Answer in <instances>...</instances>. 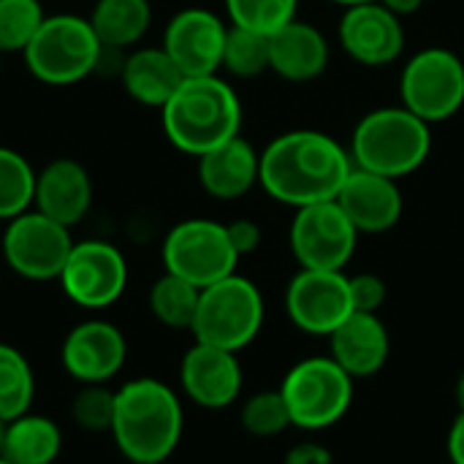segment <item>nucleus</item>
Returning a JSON list of instances; mask_svg holds the SVG:
<instances>
[{"label": "nucleus", "mask_w": 464, "mask_h": 464, "mask_svg": "<svg viewBox=\"0 0 464 464\" xmlns=\"http://www.w3.org/2000/svg\"><path fill=\"white\" fill-rule=\"evenodd\" d=\"M351 171L348 147L313 128L285 130L261 150V188L294 209L334 201Z\"/></svg>", "instance_id": "obj_1"}, {"label": "nucleus", "mask_w": 464, "mask_h": 464, "mask_svg": "<svg viewBox=\"0 0 464 464\" xmlns=\"http://www.w3.org/2000/svg\"><path fill=\"white\" fill-rule=\"evenodd\" d=\"M185 411L179 394L158 378H136L117 389L111 440L133 464H163L179 446Z\"/></svg>", "instance_id": "obj_2"}, {"label": "nucleus", "mask_w": 464, "mask_h": 464, "mask_svg": "<svg viewBox=\"0 0 464 464\" xmlns=\"http://www.w3.org/2000/svg\"><path fill=\"white\" fill-rule=\"evenodd\" d=\"M160 122L166 139L179 152L201 158L242 133V101L218 73L185 76L160 109Z\"/></svg>", "instance_id": "obj_3"}, {"label": "nucleus", "mask_w": 464, "mask_h": 464, "mask_svg": "<svg viewBox=\"0 0 464 464\" xmlns=\"http://www.w3.org/2000/svg\"><path fill=\"white\" fill-rule=\"evenodd\" d=\"M348 152L356 169L405 179L427 163L432 152V125L402 103L381 106L356 122Z\"/></svg>", "instance_id": "obj_4"}, {"label": "nucleus", "mask_w": 464, "mask_h": 464, "mask_svg": "<svg viewBox=\"0 0 464 464\" xmlns=\"http://www.w3.org/2000/svg\"><path fill=\"white\" fill-rule=\"evenodd\" d=\"M103 44L87 16L52 14L44 19L27 49L22 52L27 71L52 87H68L98 71Z\"/></svg>", "instance_id": "obj_5"}, {"label": "nucleus", "mask_w": 464, "mask_h": 464, "mask_svg": "<svg viewBox=\"0 0 464 464\" xmlns=\"http://www.w3.org/2000/svg\"><path fill=\"white\" fill-rule=\"evenodd\" d=\"M264 318H266V307L258 285L234 272L201 288V299L190 332L196 343L239 353L256 343V337L264 329Z\"/></svg>", "instance_id": "obj_6"}, {"label": "nucleus", "mask_w": 464, "mask_h": 464, "mask_svg": "<svg viewBox=\"0 0 464 464\" xmlns=\"http://www.w3.org/2000/svg\"><path fill=\"white\" fill-rule=\"evenodd\" d=\"M280 394L296 430L324 432L348 416L356 381L332 356H307L285 372Z\"/></svg>", "instance_id": "obj_7"}, {"label": "nucleus", "mask_w": 464, "mask_h": 464, "mask_svg": "<svg viewBox=\"0 0 464 464\" xmlns=\"http://www.w3.org/2000/svg\"><path fill=\"white\" fill-rule=\"evenodd\" d=\"M400 101L424 122H446L464 109V60L446 46L416 52L400 73Z\"/></svg>", "instance_id": "obj_8"}, {"label": "nucleus", "mask_w": 464, "mask_h": 464, "mask_svg": "<svg viewBox=\"0 0 464 464\" xmlns=\"http://www.w3.org/2000/svg\"><path fill=\"white\" fill-rule=\"evenodd\" d=\"M163 269L193 283L196 288H207L237 272L239 256L228 239L226 223L190 218L177 223L163 239Z\"/></svg>", "instance_id": "obj_9"}, {"label": "nucleus", "mask_w": 464, "mask_h": 464, "mask_svg": "<svg viewBox=\"0 0 464 464\" xmlns=\"http://www.w3.org/2000/svg\"><path fill=\"white\" fill-rule=\"evenodd\" d=\"M73 245L68 226L27 209L11 218L3 231V261L24 280L49 283L60 280Z\"/></svg>", "instance_id": "obj_10"}, {"label": "nucleus", "mask_w": 464, "mask_h": 464, "mask_svg": "<svg viewBox=\"0 0 464 464\" xmlns=\"http://www.w3.org/2000/svg\"><path fill=\"white\" fill-rule=\"evenodd\" d=\"M359 231L340 209L337 201H321L302 209H294L288 242L299 269L318 272H345L351 264Z\"/></svg>", "instance_id": "obj_11"}, {"label": "nucleus", "mask_w": 464, "mask_h": 464, "mask_svg": "<svg viewBox=\"0 0 464 464\" xmlns=\"http://www.w3.org/2000/svg\"><path fill=\"white\" fill-rule=\"evenodd\" d=\"M60 285L73 304L84 310H106L125 294L128 261L111 242H76L60 275Z\"/></svg>", "instance_id": "obj_12"}, {"label": "nucleus", "mask_w": 464, "mask_h": 464, "mask_svg": "<svg viewBox=\"0 0 464 464\" xmlns=\"http://www.w3.org/2000/svg\"><path fill=\"white\" fill-rule=\"evenodd\" d=\"M353 313L345 272L299 269L285 288L288 321L313 337H329Z\"/></svg>", "instance_id": "obj_13"}, {"label": "nucleus", "mask_w": 464, "mask_h": 464, "mask_svg": "<svg viewBox=\"0 0 464 464\" xmlns=\"http://www.w3.org/2000/svg\"><path fill=\"white\" fill-rule=\"evenodd\" d=\"M228 24L209 8H182L163 30V49L185 76H212L223 65Z\"/></svg>", "instance_id": "obj_14"}, {"label": "nucleus", "mask_w": 464, "mask_h": 464, "mask_svg": "<svg viewBox=\"0 0 464 464\" xmlns=\"http://www.w3.org/2000/svg\"><path fill=\"white\" fill-rule=\"evenodd\" d=\"M337 38L343 52L367 68L392 65L405 49V24L381 0L348 5L343 11Z\"/></svg>", "instance_id": "obj_15"}, {"label": "nucleus", "mask_w": 464, "mask_h": 464, "mask_svg": "<svg viewBox=\"0 0 464 464\" xmlns=\"http://www.w3.org/2000/svg\"><path fill=\"white\" fill-rule=\"evenodd\" d=\"M128 359V343L125 334L101 318H90L76 324L60 348V362L65 372L84 383H109L120 375Z\"/></svg>", "instance_id": "obj_16"}, {"label": "nucleus", "mask_w": 464, "mask_h": 464, "mask_svg": "<svg viewBox=\"0 0 464 464\" xmlns=\"http://www.w3.org/2000/svg\"><path fill=\"white\" fill-rule=\"evenodd\" d=\"M185 397L204 411H226L242 397L245 372L234 351L193 343L179 364Z\"/></svg>", "instance_id": "obj_17"}, {"label": "nucleus", "mask_w": 464, "mask_h": 464, "mask_svg": "<svg viewBox=\"0 0 464 464\" xmlns=\"http://www.w3.org/2000/svg\"><path fill=\"white\" fill-rule=\"evenodd\" d=\"M334 201L340 204V209L348 215V220L359 234H386L402 220L405 212V196L400 179L372 174L356 166L348 174Z\"/></svg>", "instance_id": "obj_18"}, {"label": "nucleus", "mask_w": 464, "mask_h": 464, "mask_svg": "<svg viewBox=\"0 0 464 464\" xmlns=\"http://www.w3.org/2000/svg\"><path fill=\"white\" fill-rule=\"evenodd\" d=\"M392 353V337L378 313H351L329 334V356L353 378L378 375Z\"/></svg>", "instance_id": "obj_19"}, {"label": "nucleus", "mask_w": 464, "mask_h": 464, "mask_svg": "<svg viewBox=\"0 0 464 464\" xmlns=\"http://www.w3.org/2000/svg\"><path fill=\"white\" fill-rule=\"evenodd\" d=\"M33 207L46 218L73 228L92 207L90 171L73 158H57L35 174Z\"/></svg>", "instance_id": "obj_20"}, {"label": "nucleus", "mask_w": 464, "mask_h": 464, "mask_svg": "<svg viewBox=\"0 0 464 464\" xmlns=\"http://www.w3.org/2000/svg\"><path fill=\"white\" fill-rule=\"evenodd\" d=\"M196 160L204 193L218 201H237L261 185V152L242 133Z\"/></svg>", "instance_id": "obj_21"}, {"label": "nucleus", "mask_w": 464, "mask_h": 464, "mask_svg": "<svg viewBox=\"0 0 464 464\" xmlns=\"http://www.w3.org/2000/svg\"><path fill=\"white\" fill-rule=\"evenodd\" d=\"M329 38L315 24L302 22L299 16L269 35L272 73H277L285 82H315L329 68Z\"/></svg>", "instance_id": "obj_22"}, {"label": "nucleus", "mask_w": 464, "mask_h": 464, "mask_svg": "<svg viewBox=\"0 0 464 464\" xmlns=\"http://www.w3.org/2000/svg\"><path fill=\"white\" fill-rule=\"evenodd\" d=\"M120 79L125 92L136 103L150 109H163L185 82V73L163 46H136L125 54Z\"/></svg>", "instance_id": "obj_23"}, {"label": "nucleus", "mask_w": 464, "mask_h": 464, "mask_svg": "<svg viewBox=\"0 0 464 464\" xmlns=\"http://www.w3.org/2000/svg\"><path fill=\"white\" fill-rule=\"evenodd\" d=\"M87 19L103 46L130 52L150 30L152 5L150 0H98Z\"/></svg>", "instance_id": "obj_24"}, {"label": "nucleus", "mask_w": 464, "mask_h": 464, "mask_svg": "<svg viewBox=\"0 0 464 464\" xmlns=\"http://www.w3.org/2000/svg\"><path fill=\"white\" fill-rule=\"evenodd\" d=\"M63 451V432L49 416L24 413L5 427L3 457L8 464H54Z\"/></svg>", "instance_id": "obj_25"}, {"label": "nucleus", "mask_w": 464, "mask_h": 464, "mask_svg": "<svg viewBox=\"0 0 464 464\" xmlns=\"http://www.w3.org/2000/svg\"><path fill=\"white\" fill-rule=\"evenodd\" d=\"M198 299H201V288H196L193 283H188L171 272H163L150 288V310H152L155 321L169 329L190 332L193 321H196Z\"/></svg>", "instance_id": "obj_26"}, {"label": "nucleus", "mask_w": 464, "mask_h": 464, "mask_svg": "<svg viewBox=\"0 0 464 464\" xmlns=\"http://www.w3.org/2000/svg\"><path fill=\"white\" fill-rule=\"evenodd\" d=\"M33 400H35V375L27 356L14 345L0 343V419L14 421L30 413Z\"/></svg>", "instance_id": "obj_27"}, {"label": "nucleus", "mask_w": 464, "mask_h": 464, "mask_svg": "<svg viewBox=\"0 0 464 464\" xmlns=\"http://www.w3.org/2000/svg\"><path fill=\"white\" fill-rule=\"evenodd\" d=\"M35 169L30 160L11 150L0 147V220H11L33 207L35 196Z\"/></svg>", "instance_id": "obj_28"}, {"label": "nucleus", "mask_w": 464, "mask_h": 464, "mask_svg": "<svg viewBox=\"0 0 464 464\" xmlns=\"http://www.w3.org/2000/svg\"><path fill=\"white\" fill-rule=\"evenodd\" d=\"M220 71H226V73H231L237 79H256V76L272 71L269 35L247 30V27L228 24Z\"/></svg>", "instance_id": "obj_29"}, {"label": "nucleus", "mask_w": 464, "mask_h": 464, "mask_svg": "<svg viewBox=\"0 0 464 464\" xmlns=\"http://www.w3.org/2000/svg\"><path fill=\"white\" fill-rule=\"evenodd\" d=\"M226 14L228 24L272 35L296 19L299 0H226Z\"/></svg>", "instance_id": "obj_30"}, {"label": "nucleus", "mask_w": 464, "mask_h": 464, "mask_svg": "<svg viewBox=\"0 0 464 464\" xmlns=\"http://www.w3.org/2000/svg\"><path fill=\"white\" fill-rule=\"evenodd\" d=\"M239 424L247 435L253 438H277L283 435L291 424V413L288 405L280 394V389H266V392H256L242 402L239 411Z\"/></svg>", "instance_id": "obj_31"}, {"label": "nucleus", "mask_w": 464, "mask_h": 464, "mask_svg": "<svg viewBox=\"0 0 464 464\" xmlns=\"http://www.w3.org/2000/svg\"><path fill=\"white\" fill-rule=\"evenodd\" d=\"M46 14L41 0H0V52H24Z\"/></svg>", "instance_id": "obj_32"}, {"label": "nucleus", "mask_w": 464, "mask_h": 464, "mask_svg": "<svg viewBox=\"0 0 464 464\" xmlns=\"http://www.w3.org/2000/svg\"><path fill=\"white\" fill-rule=\"evenodd\" d=\"M114 408H117V389H109L106 383H84L71 402V419L84 432L101 435V432H111Z\"/></svg>", "instance_id": "obj_33"}, {"label": "nucleus", "mask_w": 464, "mask_h": 464, "mask_svg": "<svg viewBox=\"0 0 464 464\" xmlns=\"http://www.w3.org/2000/svg\"><path fill=\"white\" fill-rule=\"evenodd\" d=\"M351 283V302H353V313H381V307L386 304L389 288L386 280L375 272H359V275H348Z\"/></svg>", "instance_id": "obj_34"}, {"label": "nucleus", "mask_w": 464, "mask_h": 464, "mask_svg": "<svg viewBox=\"0 0 464 464\" xmlns=\"http://www.w3.org/2000/svg\"><path fill=\"white\" fill-rule=\"evenodd\" d=\"M226 231H228V239L237 250V256H250L261 247V239H264V231L256 220L250 218H239V220H231L226 223Z\"/></svg>", "instance_id": "obj_35"}, {"label": "nucleus", "mask_w": 464, "mask_h": 464, "mask_svg": "<svg viewBox=\"0 0 464 464\" xmlns=\"http://www.w3.org/2000/svg\"><path fill=\"white\" fill-rule=\"evenodd\" d=\"M283 464H340L337 462V457L326 449V446H321V443H299V446H294L288 454H285V462Z\"/></svg>", "instance_id": "obj_36"}, {"label": "nucleus", "mask_w": 464, "mask_h": 464, "mask_svg": "<svg viewBox=\"0 0 464 464\" xmlns=\"http://www.w3.org/2000/svg\"><path fill=\"white\" fill-rule=\"evenodd\" d=\"M446 451L451 464H464V413H459L449 430V440H446Z\"/></svg>", "instance_id": "obj_37"}, {"label": "nucleus", "mask_w": 464, "mask_h": 464, "mask_svg": "<svg viewBox=\"0 0 464 464\" xmlns=\"http://www.w3.org/2000/svg\"><path fill=\"white\" fill-rule=\"evenodd\" d=\"M392 14H397L400 19H405V16H411V14H416L421 5H424V0H381Z\"/></svg>", "instance_id": "obj_38"}, {"label": "nucleus", "mask_w": 464, "mask_h": 464, "mask_svg": "<svg viewBox=\"0 0 464 464\" xmlns=\"http://www.w3.org/2000/svg\"><path fill=\"white\" fill-rule=\"evenodd\" d=\"M454 397H457V408H459V413H464V372L459 375V381H457Z\"/></svg>", "instance_id": "obj_39"}, {"label": "nucleus", "mask_w": 464, "mask_h": 464, "mask_svg": "<svg viewBox=\"0 0 464 464\" xmlns=\"http://www.w3.org/2000/svg\"><path fill=\"white\" fill-rule=\"evenodd\" d=\"M332 3H337V5H343V8H348V5H359V3H375V0H332Z\"/></svg>", "instance_id": "obj_40"}, {"label": "nucleus", "mask_w": 464, "mask_h": 464, "mask_svg": "<svg viewBox=\"0 0 464 464\" xmlns=\"http://www.w3.org/2000/svg\"><path fill=\"white\" fill-rule=\"evenodd\" d=\"M5 427H8V421L0 419V457H3V443H5Z\"/></svg>", "instance_id": "obj_41"}, {"label": "nucleus", "mask_w": 464, "mask_h": 464, "mask_svg": "<svg viewBox=\"0 0 464 464\" xmlns=\"http://www.w3.org/2000/svg\"><path fill=\"white\" fill-rule=\"evenodd\" d=\"M0 464H8V462H5V459H0Z\"/></svg>", "instance_id": "obj_42"}, {"label": "nucleus", "mask_w": 464, "mask_h": 464, "mask_svg": "<svg viewBox=\"0 0 464 464\" xmlns=\"http://www.w3.org/2000/svg\"><path fill=\"white\" fill-rule=\"evenodd\" d=\"M0 54H3V52H0Z\"/></svg>", "instance_id": "obj_43"}]
</instances>
